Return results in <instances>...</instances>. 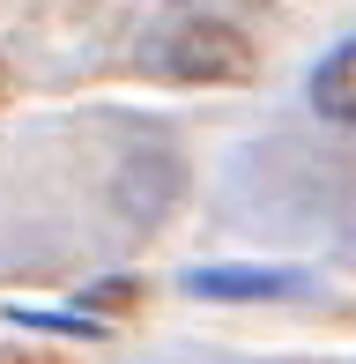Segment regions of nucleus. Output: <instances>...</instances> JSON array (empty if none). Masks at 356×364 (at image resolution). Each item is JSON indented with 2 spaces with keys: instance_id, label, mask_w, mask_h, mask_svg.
I'll return each mask as SVG.
<instances>
[{
  "instance_id": "3",
  "label": "nucleus",
  "mask_w": 356,
  "mask_h": 364,
  "mask_svg": "<svg viewBox=\"0 0 356 364\" xmlns=\"http://www.w3.org/2000/svg\"><path fill=\"white\" fill-rule=\"evenodd\" d=\"M312 105H319V119L356 127V38L342 45V53H327V60L312 68Z\"/></svg>"
},
{
  "instance_id": "2",
  "label": "nucleus",
  "mask_w": 356,
  "mask_h": 364,
  "mask_svg": "<svg viewBox=\"0 0 356 364\" xmlns=\"http://www.w3.org/2000/svg\"><path fill=\"white\" fill-rule=\"evenodd\" d=\"M186 290L193 297H289V290H304V275H289V268H193Z\"/></svg>"
},
{
  "instance_id": "1",
  "label": "nucleus",
  "mask_w": 356,
  "mask_h": 364,
  "mask_svg": "<svg viewBox=\"0 0 356 364\" xmlns=\"http://www.w3.org/2000/svg\"><path fill=\"white\" fill-rule=\"evenodd\" d=\"M149 68L178 82H245L252 75V45L216 15H178L149 38Z\"/></svg>"
},
{
  "instance_id": "4",
  "label": "nucleus",
  "mask_w": 356,
  "mask_h": 364,
  "mask_svg": "<svg viewBox=\"0 0 356 364\" xmlns=\"http://www.w3.org/2000/svg\"><path fill=\"white\" fill-rule=\"evenodd\" d=\"M134 297H141V283H134V275H119V283H89V290H82V305L119 312V305H134Z\"/></svg>"
}]
</instances>
